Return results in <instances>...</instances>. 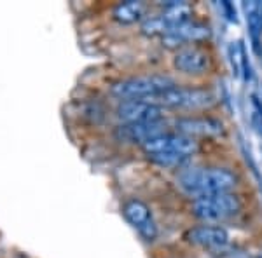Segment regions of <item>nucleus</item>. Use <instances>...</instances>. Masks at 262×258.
<instances>
[{"label": "nucleus", "mask_w": 262, "mask_h": 258, "mask_svg": "<svg viewBox=\"0 0 262 258\" xmlns=\"http://www.w3.org/2000/svg\"><path fill=\"white\" fill-rule=\"evenodd\" d=\"M236 181L238 178L234 173L219 166H191L182 168L179 173V185L194 199L232 192Z\"/></svg>", "instance_id": "1"}, {"label": "nucleus", "mask_w": 262, "mask_h": 258, "mask_svg": "<svg viewBox=\"0 0 262 258\" xmlns=\"http://www.w3.org/2000/svg\"><path fill=\"white\" fill-rule=\"evenodd\" d=\"M177 82L168 75L152 74V75H140V77H131L116 82L111 87L112 96H116L121 101H133V100H145L150 101L152 98L159 96L161 92L175 87Z\"/></svg>", "instance_id": "2"}, {"label": "nucleus", "mask_w": 262, "mask_h": 258, "mask_svg": "<svg viewBox=\"0 0 262 258\" xmlns=\"http://www.w3.org/2000/svg\"><path fill=\"white\" fill-rule=\"evenodd\" d=\"M191 209L198 220L212 225L238 215L242 211V199L234 192L215 194V196L194 199Z\"/></svg>", "instance_id": "3"}, {"label": "nucleus", "mask_w": 262, "mask_h": 258, "mask_svg": "<svg viewBox=\"0 0 262 258\" xmlns=\"http://www.w3.org/2000/svg\"><path fill=\"white\" fill-rule=\"evenodd\" d=\"M164 110H203L215 103V95L206 87H182L175 86L150 100Z\"/></svg>", "instance_id": "4"}, {"label": "nucleus", "mask_w": 262, "mask_h": 258, "mask_svg": "<svg viewBox=\"0 0 262 258\" xmlns=\"http://www.w3.org/2000/svg\"><path fill=\"white\" fill-rule=\"evenodd\" d=\"M143 152L149 157L159 154H177L185 159H191L198 152V143L194 138H189L180 133H163L159 136L149 139L142 145Z\"/></svg>", "instance_id": "5"}, {"label": "nucleus", "mask_w": 262, "mask_h": 258, "mask_svg": "<svg viewBox=\"0 0 262 258\" xmlns=\"http://www.w3.org/2000/svg\"><path fill=\"white\" fill-rule=\"evenodd\" d=\"M210 35H212V30L208 25L200 23V21H187L180 27L168 30L161 37V42L166 49L179 51L185 45H198L200 42L208 39Z\"/></svg>", "instance_id": "6"}, {"label": "nucleus", "mask_w": 262, "mask_h": 258, "mask_svg": "<svg viewBox=\"0 0 262 258\" xmlns=\"http://www.w3.org/2000/svg\"><path fill=\"white\" fill-rule=\"evenodd\" d=\"M117 117L122 124H142V122L164 121V108L145 100L121 101L117 107Z\"/></svg>", "instance_id": "7"}, {"label": "nucleus", "mask_w": 262, "mask_h": 258, "mask_svg": "<svg viewBox=\"0 0 262 258\" xmlns=\"http://www.w3.org/2000/svg\"><path fill=\"white\" fill-rule=\"evenodd\" d=\"M122 215H124L126 222L131 227L137 228V232L145 241H154L158 238V225H156L154 218H152L150 208L140 199H129L122 206Z\"/></svg>", "instance_id": "8"}, {"label": "nucleus", "mask_w": 262, "mask_h": 258, "mask_svg": "<svg viewBox=\"0 0 262 258\" xmlns=\"http://www.w3.org/2000/svg\"><path fill=\"white\" fill-rule=\"evenodd\" d=\"M185 241L198 248L210 249V251H221L229 244V232L221 225H198L185 232Z\"/></svg>", "instance_id": "9"}, {"label": "nucleus", "mask_w": 262, "mask_h": 258, "mask_svg": "<svg viewBox=\"0 0 262 258\" xmlns=\"http://www.w3.org/2000/svg\"><path fill=\"white\" fill-rule=\"evenodd\" d=\"M173 66L182 74L201 75L210 66V54L200 45H185V48L175 51Z\"/></svg>", "instance_id": "10"}, {"label": "nucleus", "mask_w": 262, "mask_h": 258, "mask_svg": "<svg viewBox=\"0 0 262 258\" xmlns=\"http://www.w3.org/2000/svg\"><path fill=\"white\" fill-rule=\"evenodd\" d=\"M177 133L185 134L189 138L194 136H219L224 133V124L213 117H180L175 122Z\"/></svg>", "instance_id": "11"}, {"label": "nucleus", "mask_w": 262, "mask_h": 258, "mask_svg": "<svg viewBox=\"0 0 262 258\" xmlns=\"http://www.w3.org/2000/svg\"><path fill=\"white\" fill-rule=\"evenodd\" d=\"M166 133V124L164 121L158 122H142V124H122L117 129V136L122 142L129 143H147L149 139L159 136V134Z\"/></svg>", "instance_id": "12"}, {"label": "nucleus", "mask_w": 262, "mask_h": 258, "mask_svg": "<svg viewBox=\"0 0 262 258\" xmlns=\"http://www.w3.org/2000/svg\"><path fill=\"white\" fill-rule=\"evenodd\" d=\"M161 6L164 7V11L159 16L163 18L168 30H171V28L180 27V25L191 21L192 7L189 6L187 2H177V0H170V2H166V4L161 2Z\"/></svg>", "instance_id": "13"}, {"label": "nucleus", "mask_w": 262, "mask_h": 258, "mask_svg": "<svg viewBox=\"0 0 262 258\" xmlns=\"http://www.w3.org/2000/svg\"><path fill=\"white\" fill-rule=\"evenodd\" d=\"M114 19L121 25H133L137 21L143 19L145 14V6L137 0H128V2H121L119 6H116L114 9Z\"/></svg>", "instance_id": "14"}, {"label": "nucleus", "mask_w": 262, "mask_h": 258, "mask_svg": "<svg viewBox=\"0 0 262 258\" xmlns=\"http://www.w3.org/2000/svg\"><path fill=\"white\" fill-rule=\"evenodd\" d=\"M243 9L245 14H247V23L253 40V48H257L262 35V2H245Z\"/></svg>", "instance_id": "15"}, {"label": "nucleus", "mask_w": 262, "mask_h": 258, "mask_svg": "<svg viewBox=\"0 0 262 258\" xmlns=\"http://www.w3.org/2000/svg\"><path fill=\"white\" fill-rule=\"evenodd\" d=\"M140 30L143 35H147V37H163L164 33L168 32V28H166V25H164L161 16H152V18H147L142 21Z\"/></svg>", "instance_id": "16"}, {"label": "nucleus", "mask_w": 262, "mask_h": 258, "mask_svg": "<svg viewBox=\"0 0 262 258\" xmlns=\"http://www.w3.org/2000/svg\"><path fill=\"white\" fill-rule=\"evenodd\" d=\"M221 7L224 9V12L227 14V19H231V21H238V18H236V9H234V6H232L231 2H221Z\"/></svg>", "instance_id": "17"}, {"label": "nucleus", "mask_w": 262, "mask_h": 258, "mask_svg": "<svg viewBox=\"0 0 262 258\" xmlns=\"http://www.w3.org/2000/svg\"><path fill=\"white\" fill-rule=\"evenodd\" d=\"M232 258H255V256H250L248 253H238V255L232 256Z\"/></svg>", "instance_id": "18"}]
</instances>
